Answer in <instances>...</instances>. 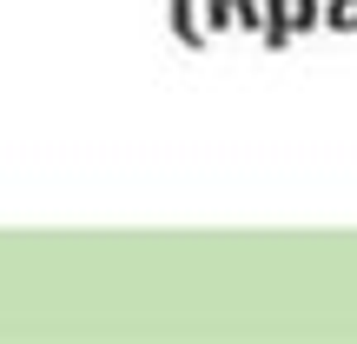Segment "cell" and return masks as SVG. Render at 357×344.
<instances>
[{"label":"cell","mask_w":357,"mask_h":344,"mask_svg":"<svg viewBox=\"0 0 357 344\" xmlns=\"http://www.w3.org/2000/svg\"><path fill=\"white\" fill-rule=\"evenodd\" d=\"M318 7L324 0H265V47H284L291 33H305V27H318Z\"/></svg>","instance_id":"6da1fadb"},{"label":"cell","mask_w":357,"mask_h":344,"mask_svg":"<svg viewBox=\"0 0 357 344\" xmlns=\"http://www.w3.org/2000/svg\"><path fill=\"white\" fill-rule=\"evenodd\" d=\"M318 20H324V27H337V33H357V0H324Z\"/></svg>","instance_id":"7a4b0ae2"},{"label":"cell","mask_w":357,"mask_h":344,"mask_svg":"<svg viewBox=\"0 0 357 344\" xmlns=\"http://www.w3.org/2000/svg\"><path fill=\"white\" fill-rule=\"evenodd\" d=\"M231 20H245V27H265V0H231Z\"/></svg>","instance_id":"3957f363"},{"label":"cell","mask_w":357,"mask_h":344,"mask_svg":"<svg viewBox=\"0 0 357 344\" xmlns=\"http://www.w3.org/2000/svg\"><path fill=\"white\" fill-rule=\"evenodd\" d=\"M172 20H178V33H185V40H199V20H192V0H172Z\"/></svg>","instance_id":"277c9868"}]
</instances>
